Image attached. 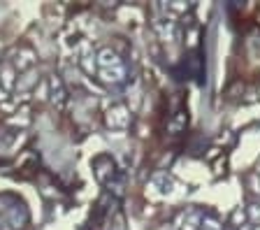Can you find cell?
Returning a JSON list of instances; mask_svg holds the SVG:
<instances>
[{
  "instance_id": "cell-12",
  "label": "cell",
  "mask_w": 260,
  "mask_h": 230,
  "mask_svg": "<svg viewBox=\"0 0 260 230\" xmlns=\"http://www.w3.org/2000/svg\"><path fill=\"white\" fill-rule=\"evenodd\" d=\"M170 7H172L174 12H184L186 7H188V5H184V3H174V5H170Z\"/></svg>"
},
{
  "instance_id": "cell-11",
  "label": "cell",
  "mask_w": 260,
  "mask_h": 230,
  "mask_svg": "<svg viewBox=\"0 0 260 230\" xmlns=\"http://www.w3.org/2000/svg\"><path fill=\"white\" fill-rule=\"evenodd\" d=\"M200 230H221V225L214 219H205V221H200Z\"/></svg>"
},
{
  "instance_id": "cell-1",
  "label": "cell",
  "mask_w": 260,
  "mask_h": 230,
  "mask_svg": "<svg viewBox=\"0 0 260 230\" xmlns=\"http://www.w3.org/2000/svg\"><path fill=\"white\" fill-rule=\"evenodd\" d=\"M130 123V112L125 110L123 105H116L107 112V126L109 128H128Z\"/></svg>"
},
{
  "instance_id": "cell-6",
  "label": "cell",
  "mask_w": 260,
  "mask_h": 230,
  "mask_svg": "<svg viewBox=\"0 0 260 230\" xmlns=\"http://www.w3.org/2000/svg\"><path fill=\"white\" fill-rule=\"evenodd\" d=\"M32 63H35V54H32L30 49H19L16 51L14 65L19 68V70H28V68H32Z\"/></svg>"
},
{
  "instance_id": "cell-2",
  "label": "cell",
  "mask_w": 260,
  "mask_h": 230,
  "mask_svg": "<svg viewBox=\"0 0 260 230\" xmlns=\"http://www.w3.org/2000/svg\"><path fill=\"white\" fill-rule=\"evenodd\" d=\"M151 188H156L158 195H172L174 191V179L168 172H156L151 177Z\"/></svg>"
},
{
  "instance_id": "cell-4",
  "label": "cell",
  "mask_w": 260,
  "mask_h": 230,
  "mask_svg": "<svg viewBox=\"0 0 260 230\" xmlns=\"http://www.w3.org/2000/svg\"><path fill=\"white\" fill-rule=\"evenodd\" d=\"M174 230H200V216H198V212H193V209L181 212L179 214V219H177Z\"/></svg>"
},
{
  "instance_id": "cell-14",
  "label": "cell",
  "mask_w": 260,
  "mask_h": 230,
  "mask_svg": "<svg viewBox=\"0 0 260 230\" xmlns=\"http://www.w3.org/2000/svg\"><path fill=\"white\" fill-rule=\"evenodd\" d=\"M160 230H174V228H168V225H162V228Z\"/></svg>"
},
{
  "instance_id": "cell-10",
  "label": "cell",
  "mask_w": 260,
  "mask_h": 230,
  "mask_svg": "<svg viewBox=\"0 0 260 230\" xmlns=\"http://www.w3.org/2000/svg\"><path fill=\"white\" fill-rule=\"evenodd\" d=\"M249 219L253 221L255 225H260V205H251L249 207Z\"/></svg>"
},
{
  "instance_id": "cell-13",
  "label": "cell",
  "mask_w": 260,
  "mask_h": 230,
  "mask_svg": "<svg viewBox=\"0 0 260 230\" xmlns=\"http://www.w3.org/2000/svg\"><path fill=\"white\" fill-rule=\"evenodd\" d=\"M7 225H10V223H7V219H3V216H0V230H7Z\"/></svg>"
},
{
  "instance_id": "cell-8",
  "label": "cell",
  "mask_w": 260,
  "mask_h": 230,
  "mask_svg": "<svg viewBox=\"0 0 260 230\" xmlns=\"http://www.w3.org/2000/svg\"><path fill=\"white\" fill-rule=\"evenodd\" d=\"M32 84H38V75H35V72H32V70H28L26 75H23L21 79H19V84H16V88H19V91H26V88H30Z\"/></svg>"
},
{
  "instance_id": "cell-15",
  "label": "cell",
  "mask_w": 260,
  "mask_h": 230,
  "mask_svg": "<svg viewBox=\"0 0 260 230\" xmlns=\"http://www.w3.org/2000/svg\"><path fill=\"white\" fill-rule=\"evenodd\" d=\"M253 230H260V225H255V228H253Z\"/></svg>"
},
{
  "instance_id": "cell-3",
  "label": "cell",
  "mask_w": 260,
  "mask_h": 230,
  "mask_svg": "<svg viewBox=\"0 0 260 230\" xmlns=\"http://www.w3.org/2000/svg\"><path fill=\"white\" fill-rule=\"evenodd\" d=\"M95 60H98V65H100V70H109V68H119L121 65L119 54H116L114 49H109V47H105V49L98 51Z\"/></svg>"
},
{
  "instance_id": "cell-5",
  "label": "cell",
  "mask_w": 260,
  "mask_h": 230,
  "mask_svg": "<svg viewBox=\"0 0 260 230\" xmlns=\"http://www.w3.org/2000/svg\"><path fill=\"white\" fill-rule=\"evenodd\" d=\"M100 75V79H103L105 84H121L125 79V70H123V65H119V68H109V70H100L98 72Z\"/></svg>"
},
{
  "instance_id": "cell-9",
  "label": "cell",
  "mask_w": 260,
  "mask_h": 230,
  "mask_svg": "<svg viewBox=\"0 0 260 230\" xmlns=\"http://www.w3.org/2000/svg\"><path fill=\"white\" fill-rule=\"evenodd\" d=\"M51 86H54V103H58V107H63V88H60L58 79H51Z\"/></svg>"
},
{
  "instance_id": "cell-7",
  "label": "cell",
  "mask_w": 260,
  "mask_h": 230,
  "mask_svg": "<svg viewBox=\"0 0 260 230\" xmlns=\"http://www.w3.org/2000/svg\"><path fill=\"white\" fill-rule=\"evenodd\" d=\"M0 84H3V88H14V65H3L0 68Z\"/></svg>"
}]
</instances>
